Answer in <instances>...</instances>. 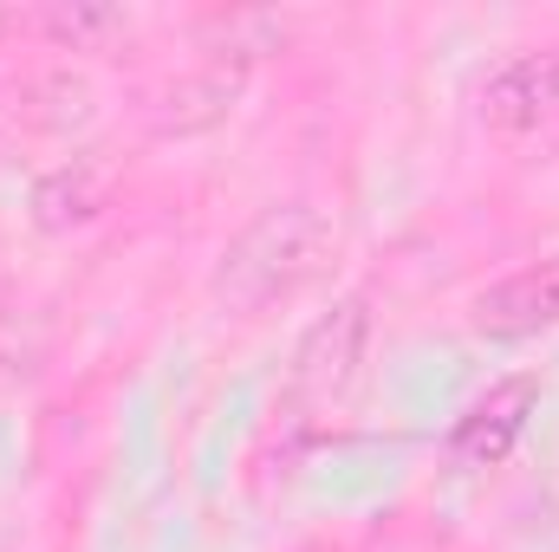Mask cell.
Here are the masks:
<instances>
[{
    "instance_id": "obj_9",
    "label": "cell",
    "mask_w": 559,
    "mask_h": 552,
    "mask_svg": "<svg viewBox=\"0 0 559 552\" xmlns=\"http://www.w3.org/2000/svg\"><path fill=\"white\" fill-rule=\"evenodd\" d=\"M33 98H52L39 118H26L33 131H72V124H85V118H92V85H85V79H72V72H46V79L33 85Z\"/></svg>"
},
{
    "instance_id": "obj_6",
    "label": "cell",
    "mask_w": 559,
    "mask_h": 552,
    "mask_svg": "<svg viewBox=\"0 0 559 552\" xmlns=\"http://www.w3.org/2000/svg\"><path fill=\"white\" fill-rule=\"evenodd\" d=\"M468 319H475L481 338H534V332H554L559 325V261H540V267H521V274L495 279L475 299Z\"/></svg>"
},
{
    "instance_id": "obj_1",
    "label": "cell",
    "mask_w": 559,
    "mask_h": 552,
    "mask_svg": "<svg viewBox=\"0 0 559 552\" xmlns=\"http://www.w3.org/2000/svg\"><path fill=\"white\" fill-rule=\"evenodd\" d=\"M332 248H338V235L312 202H274L228 241V254L215 267V299L228 312H267L274 299L325 274Z\"/></svg>"
},
{
    "instance_id": "obj_7",
    "label": "cell",
    "mask_w": 559,
    "mask_h": 552,
    "mask_svg": "<svg viewBox=\"0 0 559 552\" xmlns=\"http://www.w3.org/2000/svg\"><path fill=\"white\" fill-rule=\"evenodd\" d=\"M105 195H111V163H105L98 149H85V156H72V163L46 169V176L33 182V228L72 235V228H85V221L105 208Z\"/></svg>"
},
{
    "instance_id": "obj_3",
    "label": "cell",
    "mask_w": 559,
    "mask_h": 552,
    "mask_svg": "<svg viewBox=\"0 0 559 552\" xmlns=\"http://www.w3.org/2000/svg\"><path fill=\"white\" fill-rule=\"evenodd\" d=\"M365 338H371V305L352 292V299H338L325 319L306 325V338H299V351H293V384H299L306 397H338V391L358 377V364H365Z\"/></svg>"
},
{
    "instance_id": "obj_2",
    "label": "cell",
    "mask_w": 559,
    "mask_h": 552,
    "mask_svg": "<svg viewBox=\"0 0 559 552\" xmlns=\"http://www.w3.org/2000/svg\"><path fill=\"white\" fill-rule=\"evenodd\" d=\"M481 118L501 137H559V46L508 52L481 79Z\"/></svg>"
},
{
    "instance_id": "obj_8",
    "label": "cell",
    "mask_w": 559,
    "mask_h": 552,
    "mask_svg": "<svg viewBox=\"0 0 559 552\" xmlns=\"http://www.w3.org/2000/svg\"><path fill=\"white\" fill-rule=\"evenodd\" d=\"M39 26H46V39H52V46L98 52V46H111L118 33H131V13H124V7H111V0H52V7L39 13Z\"/></svg>"
},
{
    "instance_id": "obj_5",
    "label": "cell",
    "mask_w": 559,
    "mask_h": 552,
    "mask_svg": "<svg viewBox=\"0 0 559 552\" xmlns=\"http://www.w3.org/2000/svg\"><path fill=\"white\" fill-rule=\"evenodd\" d=\"M241 85H248V65L209 59V65H195V72H182V79H169V85L156 92V105H150V131H156V137H195V131H215V124L235 111Z\"/></svg>"
},
{
    "instance_id": "obj_4",
    "label": "cell",
    "mask_w": 559,
    "mask_h": 552,
    "mask_svg": "<svg viewBox=\"0 0 559 552\" xmlns=\"http://www.w3.org/2000/svg\"><path fill=\"white\" fill-rule=\"evenodd\" d=\"M534 404H540V384H534V377L495 384L488 397H475L468 416L449 429V455H455L462 468H495V461H508L514 442H521V429H527V416H534Z\"/></svg>"
},
{
    "instance_id": "obj_10",
    "label": "cell",
    "mask_w": 559,
    "mask_h": 552,
    "mask_svg": "<svg viewBox=\"0 0 559 552\" xmlns=\"http://www.w3.org/2000/svg\"><path fill=\"white\" fill-rule=\"evenodd\" d=\"M7 33H13V7H0V39H7Z\"/></svg>"
}]
</instances>
